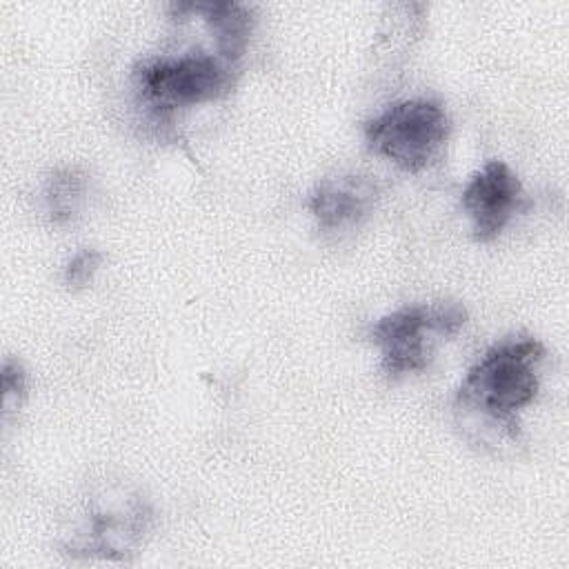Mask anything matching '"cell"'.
Returning <instances> with one entry per match:
<instances>
[{"instance_id": "6", "label": "cell", "mask_w": 569, "mask_h": 569, "mask_svg": "<svg viewBox=\"0 0 569 569\" xmlns=\"http://www.w3.org/2000/svg\"><path fill=\"white\" fill-rule=\"evenodd\" d=\"M376 200V187L365 176L327 178L311 191L307 207L325 231H338L362 222Z\"/></svg>"}, {"instance_id": "1", "label": "cell", "mask_w": 569, "mask_h": 569, "mask_svg": "<svg viewBox=\"0 0 569 569\" xmlns=\"http://www.w3.org/2000/svg\"><path fill=\"white\" fill-rule=\"evenodd\" d=\"M545 347L536 338H509L491 349L467 371L458 389V405L485 413L511 438L518 436V411L538 393V369Z\"/></svg>"}, {"instance_id": "9", "label": "cell", "mask_w": 569, "mask_h": 569, "mask_svg": "<svg viewBox=\"0 0 569 569\" xmlns=\"http://www.w3.org/2000/svg\"><path fill=\"white\" fill-rule=\"evenodd\" d=\"M100 262H102V253H100V251H96V249H82L80 253H76V256L69 260V264H67V269H64V284H67L69 289H82V287H87V284L91 282L93 273L98 271Z\"/></svg>"}, {"instance_id": "4", "label": "cell", "mask_w": 569, "mask_h": 569, "mask_svg": "<svg viewBox=\"0 0 569 569\" xmlns=\"http://www.w3.org/2000/svg\"><path fill=\"white\" fill-rule=\"evenodd\" d=\"M133 80L144 102L171 111L227 96L233 87V64L204 53L160 56L142 60Z\"/></svg>"}, {"instance_id": "8", "label": "cell", "mask_w": 569, "mask_h": 569, "mask_svg": "<svg viewBox=\"0 0 569 569\" xmlns=\"http://www.w3.org/2000/svg\"><path fill=\"white\" fill-rule=\"evenodd\" d=\"M84 191V178L76 169H62L56 171L44 189V200H47V211L56 224H62L71 220L76 213Z\"/></svg>"}, {"instance_id": "2", "label": "cell", "mask_w": 569, "mask_h": 569, "mask_svg": "<svg viewBox=\"0 0 569 569\" xmlns=\"http://www.w3.org/2000/svg\"><path fill=\"white\" fill-rule=\"evenodd\" d=\"M449 116L427 98L389 104L365 122V138L373 153L389 158L400 169L418 173L436 164L449 140Z\"/></svg>"}, {"instance_id": "7", "label": "cell", "mask_w": 569, "mask_h": 569, "mask_svg": "<svg viewBox=\"0 0 569 569\" xmlns=\"http://www.w3.org/2000/svg\"><path fill=\"white\" fill-rule=\"evenodd\" d=\"M189 11L202 13V18L209 22L220 58L227 62H236L249 42L251 24H253V13L249 4L240 2H187L184 4Z\"/></svg>"}, {"instance_id": "3", "label": "cell", "mask_w": 569, "mask_h": 569, "mask_svg": "<svg viewBox=\"0 0 569 569\" xmlns=\"http://www.w3.org/2000/svg\"><path fill=\"white\" fill-rule=\"evenodd\" d=\"M467 322V311L456 302L407 305L371 327V340L380 347L382 371L402 376L422 371L433 356L431 336H453Z\"/></svg>"}, {"instance_id": "10", "label": "cell", "mask_w": 569, "mask_h": 569, "mask_svg": "<svg viewBox=\"0 0 569 569\" xmlns=\"http://www.w3.org/2000/svg\"><path fill=\"white\" fill-rule=\"evenodd\" d=\"M0 380H2V400H4V405H9L11 398L16 400V405H20L27 396V373H24L22 365L13 358H7L2 362Z\"/></svg>"}, {"instance_id": "5", "label": "cell", "mask_w": 569, "mask_h": 569, "mask_svg": "<svg viewBox=\"0 0 569 569\" xmlns=\"http://www.w3.org/2000/svg\"><path fill=\"white\" fill-rule=\"evenodd\" d=\"M522 202V182L500 160L487 162L462 191V207L473 222L478 242L493 240Z\"/></svg>"}]
</instances>
